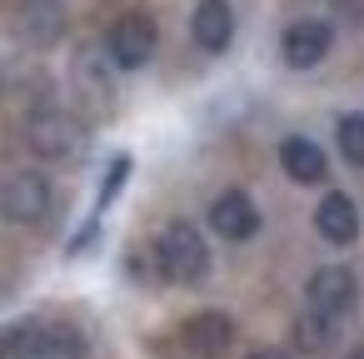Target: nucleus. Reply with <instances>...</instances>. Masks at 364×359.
<instances>
[{
	"label": "nucleus",
	"mask_w": 364,
	"mask_h": 359,
	"mask_svg": "<svg viewBox=\"0 0 364 359\" xmlns=\"http://www.w3.org/2000/svg\"><path fill=\"white\" fill-rule=\"evenodd\" d=\"M155 269H160L165 284H180V289L205 284L210 279V245H205V235L190 220H170L160 230V240H155Z\"/></svg>",
	"instance_id": "obj_1"
},
{
	"label": "nucleus",
	"mask_w": 364,
	"mask_h": 359,
	"mask_svg": "<svg viewBox=\"0 0 364 359\" xmlns=\"http://www.w3.org/2000/svg\"><path fill=\"white\" fill-rule=\"evenodd\" d=\"M155 50H160V21L150 11H125L105 31V55L115 60V70H145Z\"/></svg>",
	"instance_id": "obj_2"
},
{
	"label": "nucleus",
	"mask_w": 364,
	"mask_h": 359,
	"mask_svg": "<svg viewBox=\"0 0 364 359\" xmlns=\"http://www.w3.org/2000/svg\"><path fill=\"white\" fill-rule=\"evenodd\" d=\"M55 205V190L41 170H11L0 180V220L6 225H41Z\"/></svg>",
	"instance_id": "obj_3"
},
{
	"label": "nucleus",
	"mask_w": 364,
	"mask_h": 359,
	"mask_svg": "<svg viewBox=\"0 0 364 359\" xmlns=\"http://www.w3.org/2000/svg\"><path fill=\"white\" fill-rule=\"evenodd\" d=\"M65 0H16V11H11V31L26 50H55L65 41Z\"/></svg>",
	"instance_id": "obj_4"
},
{
	"label": "nucleus",
	"mask_w": 364,
	"mask_h": 359,
	"mask_svg": "<svg viewBox=\"0 0 364 359\" xmlns=\"http://www.w3.org/2000/svg\"><path fill=\"white\" fill-rule=\"evenodd\" d=\"M26 145L41 155V160H70V155H80V145H85V125L70 115V110H36L31 120H26Z\"/></svg>",
	"instance_id": "obj_5"
},
{
	"label": "nucleus",
	"mask_w": 364,
	"mask_h": 359,
	"mask_svg": "<svg viewBox=\"0 0 364 359\" xmlns=\"http://www.w3.org/2000/svg\"><path fill=\"white\" fill-rule=\"evenodd\" d=\"M304 304H314L319 314H329V319H349L354 314V304H359V279H354V269L349 264H319L314 274H309V284H304Z\"/></svg>",
	"instance_id": "obj_6"
},
{
	"label": "nucleus",
	"mask_w": 364,
	"mask_h": 359,
	"mask_svg": "<svg viewBox=\"0 0 364 359\" xmlns=\"http://www.w3.org/2000/svg\"><path fill=\"white\" fill-rule=\"evenodd\" d=\"M329 50H334V26L319 21V16L294 21V26H284V36H279V55H284L289 70H319V65L329 60Z\"/></svg>",
	"instance_id": "obj_7"
},
{
	"label": "nucleus",
	"mask_w": 364,
	"mask_h": 359,
	"mask_svg": "<svg viewBox=\"0 0 364 359\" xmlns=\"http://www.w3.org/2000/svg\"><path fill=\"white\" fill-rule=\"evenodd\" d=\"M180 344L190 359H225L235 349V319L225 309H195L180 324Z\"/></svg>",
	"instance_id": "obj_8"
},
{
	"label": "nucleus",
	"mask_w": 364,
	"mask_h": 359,
	"mask_svg": "<svg viewBox=\"0 0 364 359\" xmlns=\"http://www.w3.org/2000/svg\"><path fill=\"white\" fill-rule=\"evenodd\" d=\"M259 225H264V215H259V205H255L245 190H225V195L210 200V230H215L220 240L245 245V240L259 235Z\"/></svg>",
	"instance_id": "obj_9"
},
{
	"label": "nucleus",
	"mask_w": 364,
	"mask_h": 359,
	"mask_svg": "<svg viewBox=\"0 0 364 359\" xmlns=\"http://www.w3.org/2000/svg\"><path fill=\"white\" fill-rule=\"evenodd\" d=\"M190 41L205 55H225L235 45V6L230 0H200L190 11Z\"/></svg>",
	"instance_id": "obj_10"
},
{
	"label": "nucleus",
	"mask_w": 364,
	"mask_h": 359,
	"mask_svg": "<svg viewBox=\"0 0 364 359\" xmlns=\"http://www.w3.org/2000/svg\"><path fill=\"white\" fill-rule=\"evenodd\" d=\"M314 230H319V240H329V245H354L359 240V205H354V195H344V190H329L319 205H314Z\"/></svg>",
	"instance_id": "obj_11"
},
{
	"label": "nucleus",
	"mask_w": 364,
	"mask_h": 359,
	"mask_svg": "<svg viewBox=\"0 0 364 359\" xmlns=\"http://www.w3.org/2000/svg\"><path fill=\"white\" fill-rule=\"evenodd\" d=\"M279 170L294 185H324L329 180V155L309 140V135H284L279 140Z\"/></svg>",
	"instance_id": "obj_12"
},
{
	"label": "nucleus",
	"mask_w": 364,
	"mask_h": 359,
	"mask_svg": "<svg viewBox=\"0 0 364 359\" xmlns=\"http://www.w3.org/2000/svg\"><path fill=\"white\" fill-rule=\"evenodd\" d=\"M289 339H294L299 354H324V349H334V339H339V319H329V314H319L314 304H304V309L294 314V324H289Z\"/></svg>",
	"instance_id": "obj_13"
},
{
	"label": "nucleus",
	"mask_w": 364,
	"mask_h": 359,
	"mask_svg": "<svg viewBox=\"0 0 364 359\" xmlns=\"http://www.w3.org/2000/svg\"><path fill=\"white\" fill-rule=\"evenodd\" d=\"M36 359H90V344L70 324H41V349Z\"/></svg>",
	"instance_id": "obj_14"
},
{
	"label": "nucleus",
	"mask_w": 364,
	"mask_h": 359,
	"mask_svg": "<svg viewBox=\"0 0 364 359\" xmlns=\"http://www.w3.org/2000/svg\"><path fill=\"white\" fill-rule=\"evenodd\" d=\"M130 170H135V155H130V150L110 155V165H105V175H100V190H95V205H90V215H105V210L120 200V190L130 185Z\"/></svg>",
	"instance_id": "obj_15"
},
{
	"label": "nucleus",
	"mask_w": 364,
	"mask_h": 359,
	"mask_svg": "<svg viewBox=\"0 0 364 359\" xmlns=\"http://www.w3.org/2000/svg\"><path fill=\"white\" fill-rule=\"evenodd\" d=\"M334 145H339L344 165L364 170V110H344V115L334 120Z\"/></svg>",
	"instance_id": "obj_16"
},
{
	"label": "nucleus",
	"mask_w": 364,
	"mask_h": 359,
	"mask_svg": "<svg viewBox=\"0 0 364 359\" xmlns=\"http://www.w3.org/2000/svg\"><path fill=\"white\" fill-rule=\"evenodd\" d=\"M36 349H41V324L36 319L0 329V359H36Z\"/></svg>",
	"instance_id": "obj_17"
},
{
	"label": "nucleus",
	"mask_w": 364,
	"mask_h": 359,
	"mask_svg": "<svg viewBox=\"0 0 364 359\" xmlns=\"http://www.w3.org/2000/svg\"><path fill=\"white\" fill-rule=\"evenodd\" d=\"M100 225H105V215H85V225L65 240V254L70 259H80V254H90L95 245H100Z\"/></svg>",
	"instance_id": "obj_18"
},
{
	"label": "nucleus",
	"mask_w": 364,
	"mask_h": 359,
	"mask_svg": "<svg viewBox=\"0 0 364 359\" xmlns=\"http://www.w3.org/2000/svg\"><path fill=\"white\" fill-rule=\"evenodd\" d=\"M329 16L339 26H364V0H329Z\"/></svg>",
	"instance_id": "obj_19"
},
{
	"label": "nucleus",
	"mask_w": 364,
	"mask_h": 359,
	"mask_svg": "<svg viewBox=\"0 0 364 359\" xmlns=\"http://www.w3.org/2000/svg\"><path fill=\"white\" fill-rule=\"evenodd\" d=\"M250 359H289V349H274V344H264V349H255Z\"/></svg>",
	"instance_id": "obj_20"
},
{
	"label": "nucleus",
	"mask_w": 364,
	"mask_h": 359,
	"mask_svg": "<svg viewBox=\"0 0 364 359\" xmlns=\"http://www.w3.org/2000/svg\"><path fill=\"white\" fill-rule=\"evenodd\" d=\"M349 359H364V344H359V349H354V354H349Z\"/></svg>",
	"instance_id": "obj_21"
}]
</instances>
